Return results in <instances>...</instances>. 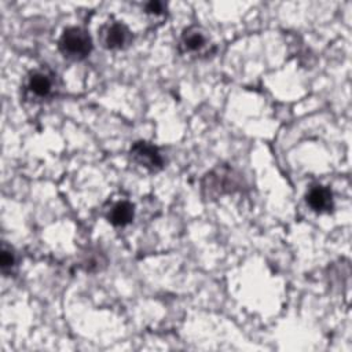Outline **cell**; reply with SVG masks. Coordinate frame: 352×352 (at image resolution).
Masks as SVG:
<instances>
[{
    "instance_id": "1",
    "label": "cell",
    "mask_w": 352,
    "mask_h": 352,
    "mask_svg": "<svg viewBox=\"0 0 352 352\" xmlns=\"http://www.w3.org/2000/svg\"><path fill=\"white\" fill-rule=\"evenodd\" d=\"M58 48L65 58L81 60L92 51V40L87 30L77 26L66 28L58 41Z\"/></svg>"
},
{
    "instance_id": "2",
    "label": "cell",
    "mask_w": 352,
    "mask_h": 352,
    "mask_svg": "<svg viewBox=\"0 0 352 352\" xmlns=\"http://www.w3.org/2000/svg\"><path fill=\"white\" fill-rule=\"evenodd\" d=\"M202 187L209 197L230 194L241 187L239 175L230 166H217L205 176Z\"/></svg>"
},
{
    "instance_id": "3",
    "label": "cell",
    "mask_w": 352,
    "mask_h": 352,
    "mask_svg": "<svg viewBox=\"0 0 352 352\" xmlns=\"http://www.w3.org/2000/svg\"><path fill=\"white\" fill-rule=\"evenodd\" d=\"M210 38L206 32L199 26H188L183 30L179 40V50L183 55L201 56L210 54Z\"/></svg>"
},
{
    "instance_id": "4",
    "label": "cell",
    "mask_w": 352,
    "mask_h": 352,
    "mask_svg": "<svg viewBox=\"0 0 352 352\" xmlns=\"http://www.w3.org/2000/svg\"><path fill=\"white\" fill-rule=\"evenodd\" d=\"M129 157L135 164L150 172H158L164 166V158L158 147L144 140L135 142L131 146Z\"/></svg>"
},
{
    "instance_id": "5",
    "label": "cell",
    "mask_w": 352,
    "mask_h": 352,
    "mask_svg": "<svg viewBox=\"0 0 352 352\" xmlns=\"http://www.w3.org/2000/svg\"><path fill=\"white\" fill-rule=\"evenodd\" d=\"M100 41L104 48L107 50H124L125 47L129 45L132 40V33L128 29L126 25L122 22L114 21V22H107L106 25L102 26L100 29Z\"/></svg>"
},
{
    "instance_id": "6",
    "label": "cell",
    "mask_w": 352,
    "mask_h": 352,
    "mask_svg": "<svg viewBox=\"0 0 352 352\" xmlns=\"http://www.w3.org/2000/svg\"><path fill=\"white\" fill-rule=\"evenodd\" d=\"M54 89V76L44 69H38L32 72L28 76L26 80V91L37 98V99H44L51 95Z\"/></svg>"
},
{
    "instance_id": "7",
    "label": "cell",
    "mask_w": 352,
    "mask_h": 352,
    "mask_svg": "<svg viewBox=\"0 0 352 352\" xmlns=\"http://www.w3.org/2000/svg\"><path fill=\"white\" fill-rule=\"evenodd\" d=\"M305 202L316 213H329L334 208L331 190L322 184L309 187L305 195Z\"/></svg>"
},
{
    "instance_id": "8",
    "label": "cell",
    "mask_w": 352,
    "mask_h": 352,
    "mask_svg": "<svg viewBox=\"0 0 352 352\" xmlns=\"http://www.w3.org/2000/svg\"><path fill=\"white\" fill-rule=\"evenodd\" d=\"M135 216V209L132 202L128 199H120L110 204V208L106 209V219L114 227H125L132 223Z\"/></svg>"
},
{
    "instance_id": "9",
    "label": "cell",
    "mask_w": 352,
    "mask_h": 352,
    "mask_svg": "<svg viewBox=\"0 0 352 352\" xmlns=\"http://www.w3.org/2000/svg\"><path fill=\"white\" fill-rule=\"evenodd\" d=\"M15 253L12 252L11 248H8L6 243H3L1 248V254H0V265L4 274L10 272L15 267Z\"/></svg>"
},
{
    "instance_id": "10",
    "label": "cell",
    "mask_w": 352,
    "mask_h": 352,
    "mask_svg": "<svg viewBox=\"0 0 352 352\" xmlns=\"http://www.w3.org/2000/svg\"><path fill=\"white\" fill-rule=\"evenodd\" d=\"M144 10H146L147 14H151V15H161V14H164V11L166 10V7H165V4H164L162 1L153 0V1L146 3Z\"/></svg>"
}]
</instances>
